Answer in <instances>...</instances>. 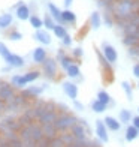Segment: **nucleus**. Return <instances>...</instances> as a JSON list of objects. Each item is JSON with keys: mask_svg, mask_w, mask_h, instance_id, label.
<instances>
[{"mask_svg": "<svg viewBox=\"0 0 139 147\" xmlns=\"http://www.w3.org/2000/svg\"><path fill=\"white\" fill-rule=\"evenodd\" d=\"M138 11H139V0H117L114 6V17L115 20H123Z\"/></svg>", "mask_w": 139, "mask_h": 147, "instance_id": "nucleus-1", "label": "nucleus"}, {"mask_svg": "<svg viewBox=\"0 0 139 147\" xmlns=\"http://www.w3.org/2000/svg\"><path fill=\"white\" fill-rule=\"evenodd\" d=\"M41 78V72L39 71H29L25 74H15L11 78V84L14 86L15 89H25V86L30 83H35L36 80Z\"/></svg>", "mask_w": 139, "mask_h": 147, "instance_id": "nucleus-2", "label": "nucleus"}, {"mask_svg": "<svg viewBox=\"0 0 139 147\" xmlns=\"http://www.w3.org/2000/svg\"><path fill=\"white\" fill-rule=\"evenodd\" d=\"M33 102L27 101L21 93H17V95L11 99V101L6 102V113H12V114H21V113L31 107Z\"/></svg>", "mask_w": 139, "mask_h": 147, "instance_id": "nucleus-3", "label": "nucleus"}, {"mask_svg": "<svg viewBox=\"0 0 139 147\" xmlns=\"http://www.w3.org/2000/svg\"><path fill=\"white\" fill-rule=\"evenodd\" d=\"M78 123V117L72 113H60L55 120V128L58 134L63 132H70V129Z\"/></svg>", "mask_w": 139, "mask_h": 147, "instance_id": "nucleus-4", "label": "nucleus"}, {"mask_svg": "<svg viewBox=\"0 0 139 147\" xmlns=\"http://www.w3.org/2000/svg\"><path fill=\"white\" fill-rule=\"evenodd\" d=\"M23 129V125L19 123L18 117H15L14 114L11 116H5L0 119V134L5 132H19Z\"/></svg>", "mask_w": 139, "mask_h": 147, "instance_id": "nucleus-5", "label": "nucleus"}, {"mask_svg": "<svg viewBox=\"0 0 139 147\" xmlns=\"http://www.w3.org/2000/svg\"><path fill=\"white\" fill-rule=\"evenodd\" d=\"M41 66H42V74H43V77L46 80H49V81L57 80V77H58V62H57V59L48 57Z\"/></svg>", "mask_w": 139, "mask_h": 147, "instance_id": "nucleus-6", "label": "nucleus"}, {"mask_svg": "<svg viewBox=\"0 0 139 147\" xmlns=\"http://www.w3.org/2000/svg\"><path fill=\"white\" fill-rule=\"evenodd\" d=\"M45 86L46 84H42V86H29V87H25V89H23L21 92V95L27 99V101H30V102H35L36 99L39 98L43 93V90H45Z\"/></svg>", "mask_w": 139, "mask_h": 147, "instance_id": "nucleus-7", "label": "nucleus"}, {"mask_svg": "<svg viewBox=\"0 0 139 147\" xmlns=\"http://www.w3.org/2000/svg\"><path fill=\"white\" fill-rule=\"evenodd\" d=\"M17 95V89L11 84V81H5V80H0V99L5 102L11 101L12 98Z\"/></svg>", "mask_w": 139, "mask_h": 147, "instance_id": "nucleus-8", "label": "nucleus"}, {"mask_svg": "<svg viewBox=\"0 0 139 147\" xmlns=\"http://www.w3.org/2000/svg\"><path fill=\"white\" fill-rule=\"evenodd\" d=\"M96 56H97V60H99V66H100V69L103 72L105 77H109V81H112L114 80V69H112V65L108 62L106 59H105V56L102 54V51L96 48Z\"/></svg>", "mask_w": 139, "mask_h": 147, "instance_id": "nucleus-9", "label": "nucleus"}, {"mask_svg": "<svg viewBox=\"0 0 139 147\" xmlns=\"http://www.w3.org/2000/svg\"><path fill=\"white\" fill-rule=\"evenodd\" d=\"M61 87H63L64 95L67 96V98H70L72 101H76V99H78L79 89H78V84H76L75 81H72V80H67V81H63Z\"/></svg>", "mask_w": 139, "mask_h": 147, "instance_id": "nucleus-10", "label": "nucleus"}, {"mask_svg": "<svg viewBox=\"0 0 139 147\" xmlns=\"http://www.w3.org/2000/svg\"><path fill=\"white\" fill-rule=\"evenodd\" d=\"M100 51H102V54L105 56V59H106L111 65L117 63V60H118V53H117V50H115V48H114V47H112L111 44H108V42H103V44H102V48H100Z\"/></svg>", "mask_w": 139, "mask_h": 147, "instance_id": "nucleus-11", "label": "nucleus"}, {"mask_svg": "<svg viewBox=\"0 0 139 147\" xmlns=\"http://www.w3.org/2000/svg\"><path fill=\"white\" fill-rule=\"evenodd\" d=\"M108 128L105 125L103 120H96V138H99L103 144H106L109 141V134H108Z\"/></svg>", "mask_w": 139, "mask_h": 147, "instance_id": "nucleus-12", "label": "nucleus"}, {"mask_svg": "<svg viewBox=\"0 0 139 147\" xmlns=\"http://www.w3.org/2000/svg\"><path fill=\"white\" fill-rule=\"evenodd\" d=\"M33 39L37 41L41 45H49L52 42L49 32L48 30H43V29H39V30H36L35 33H33Z\"/></svg>", "mask_w": 139, "mask_h": 147, "instance_id": "nucleus-13", "label": "nucleus"}, {"mask_svg": "<svg viewBox=\"0 0 139 147\" xmlns=\"http://www.w3.org/2000/svg\"><path fill=\"white\" fill-rule=\"evenodd\" d=\"M31 59L36 65H42L45 60L48 59V53H46V50L43 48V47H36L31 53Z\"/></svg>", "mask_w": 139, "mask_h": 147, "instance_id": "nucleus-14", "label": "nucleus"}, {"mask_svg": "<svg viewBox=\"0 0 139 147\" xmlns=\"http://www.w3.org/2000/svg\"><path fill=\"white\" fill-rule=\"evenodd\" d=\"M15 17L18 20H21V21H25V20H30L31 17V11H30V6L25 5V3H21L15 9Z\"/></svg>", "mask_w": 139, "mask_h": 147, "instance_id": "nucleus-15", "label": "nucleus"}, {"mask_svg": "<svg viewBox=\"0 0 139 147\" xmlns=\"http://www.w3.org/2000/svg\"><path fill=\"white\" fill-rule=\"evenodd\" d=\"M103 23V18H102V12L100 11H93L91 15H90V20H88V24L93 30H99L100 26Z\"/></svg>", "mask_w": 139, "mask_h": 147, "instance_id": "nucleus-16", "label": "nucleus"}, {"mask_svg": "<svg viewBox=\"0 0 139 147\" xmlns=\"http://www.w3.org/2000/svg\"><path fill=\"white\" fill-rule=\"evenodd\" d=\"M6 62V65H9L11 68H17V69H19V68H23V66L25 65V62H24V57H21V56H18V54H12L5 60Z\"/></svg>", "mask_w": 139, "mask_h": 147, "instance_id": "nucleus-17", "label": "nucleus"}, {"mask_svg": "<svg viewBox=\"0 0 139 147\" xmlns=\"http://www.w3.org/2000/svg\"><path fill=\"white\" fill-rule=\"evenodd\" d=\"M61 18H63V23L64 26L67 27V26H75L76 24V14L74 11H70V9H63L61 11Z\"/></svg>", "mask_w": 139, "mask_h": 147, "instance_id": "nucleus-18", "label": "nucleus"}, {"mask_svg": "<svg viewBox=\"0 0 139 147\" xmlns=\"http://www.w3.org/2000/svg\"><path fill=\"white\" fill-rule=\"evenodd\" d=\"M103 122H105V125H106V128L109 129V131H112V132H118L121 129V122L118 119H115V117H112V116H106L103 119Z\"/></svg>", "mask_w": 139, "mask_h": 147, "instance_id": "nucleus-19", "label": "nucleus"}, {"mask_svg": "<svg viewBox=\"0 0 139 147\" xmlns=\"http://www.w3.org/2000/svg\"><path fill=\"white\" fill-rule=\"evenodd\" d=\"M48 14H49L52 18H54L58 24L64 26V23H63V18H61V9L58 8V6H55L54 3H48Z\"/></svg>", "mask_w": 139, "mask_h": 147, "instance_id": "nucleus-20", "label": "nucleus"}, {"mask_svg": "<svg viewBox=\"0 0 139 147\" xmlns=\"http://www.w3.org/2000/svg\"><path fill=\"white\" fill-rule=\"evenodd\" d=\"M66 75H67L69 80H72V81H75V80H78L79 77H81V68H79V63H74L70 65L67 69H66Z\"/></svg>", "mask_w": 139, "mask_h": 147, "instance_id": "nucleus-21", "label": "nucleus"}, {"mask_svg": "<svg viewBox=\"0 0 139 147\" xmlns=\"http://www.w3.org/2000/svg\"><path fill=\"white\" fill-rule=\"evenodd\" d=\"M126 141H135L136 138H139V129L135 128L133 125H127L126 128V134H124Z\"/></svg>", "mask_w": 139, "mask_h": 147, "instance_id": "nucleus-22", "label": "nucleus"}, {"mask_svg": "<svg viewBox=\"0 0 139 147\" xmlns=\"http://www.w3.org/2000/svg\"><path fill=\"white\" fill-rule=\"evenodd\" d=\"M121 44L124 47H127V48L136 47V45H139V36L138 35H124L121 38Z\"/></svg>", "mask_w": 139, "mask_h": 147, "instance_id": "nucleus-23", "label": "nucleus"}, {"mask_svg": "<svg viewBox=\"0 0 139 147\" xmlns=\"http://www.w3.org/2000/svg\"><path fill=\"white\" fill-rule=\"evenodd\" d=\"M41 128H42L43 135L49 137V138H55L58 135V131L55 128V123H46V125H42Z\"/></svg>", "mask_w": 139, "mask_h": 147, "instance_id": "nucleus-24", "label": "nucleus"}, {"mask_svg": "<svg viewBox=\"0 0 139 147\" xmlns=\"http://www.w3.org/2000/svg\"><path fill=\"white\" fill-rule=\"evenodd\" d=\"M57 62H58V65H60V68L66 72V69L69 68L70 65H74V63H78L76 60L72 57L70 54H64L63 57H60V59H57Z\"/></svg>", "mask_w": 139, "mask_h": 147, "instance_id": "nucleus-25", "label": "nucleus"}, {"mask_svg": "<svg viewBox=\"0 0 139 147\" xmlns=\"http://www.w3.org/2000/svg\"><path fill=\"white\" fill-rule=\"evenodd\" d=\"M96 99H99L100 102H103L105 105H108V107H115V102L112 101V98H111V95L106 92V90H99L97 92V98Z\"/></svg>", "mask_w": 139, "mask_h": 147, "instance_id": "nucleus-26", "label": "nucleus"}, {"mask_svg": "<svg viewBox=\"0 0 139 147\" xmlns=\"http://www.w3.org/2000/svg\"><path fill=\"white\" fill-rule=\"evenodd\" d=\"M12 23H14V15L12 14H2L0 15V29L2 30H6V29H9Z\"/></svg>", "mask_w": 139, "mask_h": 147, "instance_id": "nucleus-27", "label": "nucleus"}, {"mask_svg": "<svg viewBox=\"0 0 139 147\" xmlns=\"http://www.w3.org/2000/svg\"><path fill=\"white\" fill-rule=\"evenodd\" d=\"M132 119H133L132 113H130L129 110H126V108L120 110V113H118V120H120L123 125H129V123L132 122Z\"/></svg>", "mask_w": 139, "mask_h": 147, "instance_id": "nucleus-28", "label": "nucleus"}, {"mask_svg": "<svg viewBox=\"0 0 139 147\" xmlns=\"http://www.w3.org/2000/svg\"><path fill=\"white\" fill-rule=\"evenodd\" d=\"M30 26L35 30H39V29H42L43 27V18H41L37 14H31V17H30Z\"/></svg>", "mask_w": 139, "mask_h": 147, "instance_id": "nucleus-29", "label": "nucleus"}, {"mask_svg": "<svg viewBox=\"0 0 139 147\" xmlns=\"http://www.w3.org/2000/svg\"><path fill=\"white\" fill-rule=\"evenodd\" d=\"M52 33L55 35V38H58L61 41L63 38H66L69 35V32H67V27L66 26H61V24H57L55 27H54V30H52Z\"/></svg>", "mask_w": 139, "mask_h": 147, "instance_id": "nucleus-30", "label": "nucleus"}, {"mask_svg": "<svg viewBox=\"0 0 139 147\" xmlns=\"http://www.w3.org/2000/svg\"><path fill=\"white\" fill-rule=\"evenodd\" d=\"M90 107H91V110L94 111V113H97V114H102V113H105V111H106V108H108V105H105L103 102L99 101V99H94Z\"/></svg>", "mask_w": 139, "mask_h": 147, "instance_id": "nucleus-31", "label": "nucleus"}, {"mask_svg": "<svg viewBox=\"0 0 139 147\" xmlns=\"http://www.w3.org/2000/svg\"><path fill=\"white\" fill-rule=\"evenodd\" d=\"M121 89L124 90V93H126V96H127V99L132 102L133 101V86H132L129 81H123L121 83Z\"/></svg>", "mask_w": 139, "mask_h": 147, "instance_id": "nucleus-32", "label": "nucleus"}, {"mask_svg": "<svg viewBox=\"0 0 139 147\" xmlns=\"http://www.w3.org/2000/svg\"><path fill=\"white\" fill-rule=\"evenodd\" d=\"M58 137L63 140V143L66 144V147L70 146V144H74V143L76 141V138L74 137V134H72V132H63V134H58Z\"/></svg>", "mask_w": 139, "mask_h": 147, "instance_id": "nucleus-33", "label": "nucleus"}, {"mask_svg": "<svg viewBox=\"0 0 139 147\" xmlns=\"http://www.w3.org/2000/svg\"><path fill=\"white\" fill-rule=\"evenodd\" d=\"M102 18H103V23L106 24V27H114L115 26V17L114 14H109V12H103L102 14Z\"/></svg>", "mask_w": 139, "mask_h": 147, "instance_id": "nucleus-34", "label": "nucleus"}, {"mask_svg": "<svg viewBox=\"0 0 139 147\" xmlns=\"http://www.w3.org/2000/svg\"><path fill=\"white\" fill-rule=\"evenodd\" d=\"M57 24H58V23H57L49 14H46V15L43 17V27H46L48 30H54V27H55Z\"/></svg>", "mask_w": 139, "mask_h": 147, "instance_id": "nucleus-35", "label": "nucleus"}, {"mask_svg": "<svg viewBox=\"0 0 139 147\" xmlns=\"http://www.w3.org/2000/svg\"><path fill=\"white\" fill-rule=\"evenodd\" d=\"M24 36H23V33L17 30V29H12L9 33H8V39L9 41H14V42H18V41H21Z\"/></svg>", "mask_w": 139, "mask_h": 147, "instance_id": "nucleus-36", "label": "nucleus"}, {"mask_svg": "<svg viewBox=\"0 0 139 147\" xmlns=\"http://www.w3.org/2000/svg\"><path fill=\"white\" fill-rule=\"evenodd\" d=\"M70 56L74 57L76 62L79 63V60H81L84 57V50L81 48V47H75V48H72V53H70Z\"/></svg>", "mask_w": 139, "mask_h": 147, "instance_id": "nucleus-37", "label": "nucleus"}, {"mask_svg": "<svg viewBox=\"0 0 139 147\" xmlns=\"http://www.w3.org/2000/svg\"><path fill=\"white\" fill-rule=\"evenodd\" d=\"M11 54H12V51L8 48V47H6V44L0 42V56H2V59H3V60H6Z\"/></svg>", "mask_w": 139, "mask_h": 147, "instance_id": "nucleus-38", "label": "nucleus"}, {"mask_svg": "<svg viewBox=\"0 0 139 147\" xmlns=\"http://www.w3.org/2000/svg\"><path fill=\"white\" fill-rule=\"evenodd\" d=\"M127 54H129L132 59H138V54H139V45L127 48Z\"/></svg>", "mask_w": 139, "mask_h": 147, "instance_id": "nucleus-39", "label": "nucleus"}, {"mask_svg": "<svg viewBox=\"0 0 139 147\" xmlns=\"http://www.w3.org/2000/svg\"><path fill=\"white\" fill-rule=\"evenodd\" d=\"M51 141H52V138H49V137H43L41 141L37 143V147H51Z\"/></svg>", "mask_w": 139, "mask_h": 147, "instance_id": "nucleus-40", "label": "nucleus"}, {"mask_svg": "<svg viewBox=\"0 0 139 147\" xmlns=\"http://www.w3.org/2000/svg\"><path fill=\"white\" fill-rule=\"evenodd\" d=\"M72 41H74V38H72L70 35H67L66 38L61 39V45L64 47V48H67V47H72Z\"/></svg>", "mask_w": 139, "mask_h": 147, "instance_id": "nucleus-41", "label": "nucleus"}, {"mask_svg": "<svg viewBox=\"0 0 139 147\" xmlns=\"http://www.w3.org/2000/svg\"><path fill=\"white\" fill-rule=\"evenodd\" d=\"M57 110H58V113H70V108L66 104H63V102L57 104Z\"/></svg>", "mask_w": 139, "mask_h": 147, "instance_id": "nucleus-42", "label": "nucleus"}, {"mask_svg": "<svg viewBox=\"0 0 139 147\" xmlns=\"http://www.w3.org/2000/svg\"><path fill=\"white\" fill-rule=\"evenodd\" d=\"M132 74H133V77L139 80V62H136L133 65V68H132Z\"/></svg>", "mask_w": 139, "mask_h": 147, "instance_id": "nucleus-43", "label": "nucleus"}, {"mask_svg": "<svg viewBox=\"0 0 139 147\" xmlns=\"http://www.w3.org/2000/svg\"><path fill=\"white\" fill-rule=\"evenodd\" d=\"M74 107H75L76 111H84V104H81L78 99H76V101H74Z\"/></svg>", "mask_w": 139, "mask_h": 147, "instance_id": "nucleus-44", "label": "nucleus"}, {"mask_svg": "<svg viewBox=\"0 0 139 147\" xmlns=\"http://www.w3.org/2000/svg\"><path fill=\"white\" fill-rule=\"evenodd\" d=\"M132 125L139 129V114L138 116H133V119H132Z\"/></svg>", "mask_w": 139, "mask_h": 147, "instance_id": "nucleus-45", "label": "nucleus"}, {"mask_svg": "<svg viewBox=\"0 0 139 147\" xmlns=\"http://www.w3.org/2000/svg\"><path fill=\"white\" fill-rule=\"evenodd\" d=\"M72 3H74V0H63V5H64V9H70Z\"/></svg>", "mask_w": 139, "mask_h": 147, "instance_id": "nucleus-46", "label": "nucleus"}, {"mask_svg": "<svg viewBox=\"0 0 139 147\" xmlns=\"http://www.w3.org/2000/svg\"><path fill=\"white\" fill-rule=\"evenodd\" d=\"M0 147H9V144H8V141L3 138V135H2V140H0Z\"/></svg>", "mask_w": 139, "mask_h": 147, "instance_id": "nucleus-47", "label": "nucleus"}, {"mask_svg": "<svg viewBox=\"0 0 139 147\" xmlns=\"http://www.w3.org/2000/svg\"><path fill=\"white\" fill-rule=\"evenodd\" d=\"M9 71H12V68H11L9 65H8V66H5V68L2 69V72H9Z\"/></svg>", "mask_w": 139, "mask_h": 147, "instance_id": "nucleus-48", "label": "nucleus"}, {"mask_svg": "<svg viewBox=\"0 0 139 147\" xmlns=\"http://www.w3.org/2000/svg\"><path fill=\"white\" fill-rule=\"evenodd\" d=\"M138 89H139V80H138Z\"/></svg>", "mask_w": 139, "mask_h": 147, "instance_id": "nucleus-49", "label": "nucleus"}, {"mask_svg": "<svg viewBox=\"0 0 139 147\" xmlns=\"http://www.w3.org/2000/svg\"><path fill=\"white\" fill-rule=\"evenodd\" d=\"M138 114H139V107H138Z\"/></svg>", "mask_w": 139, "mask_h": 147, "instance_id": "nucleus-50", "label": "nucleus"}, {"mask_svg": "<svg viewBox=\"0 0 139 147\" xmlns=\"http://www.w3.org/2000/svg\"><path fill=\"white\" fill-rule=\"evenodd\" d=\"M138 62H139V54H138Z\"/></svg>", "mask_w": 139, "mask_h": 147, "instance_id": "nucleus-51", "label": "nucleus"}, {"mask_svg": "<svg viewBox=\"0 0 139 147\" xmlns=\"http://www.w3.org/2000/svg\"><path fill=\"white\" fill-rule=\"evenodd\" d=\"M0 140H2V134H0Z\"/></svg>", "mask_w": 139, "mask_h": 147, "instance_id": "nucleus-52", "label": "nucleus"}]
</instances>
